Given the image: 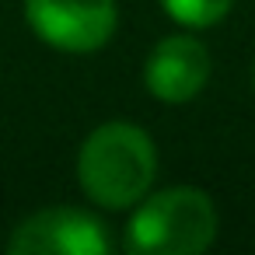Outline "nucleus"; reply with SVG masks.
Masks as SVG:
<instances>
[{
  "label": "nucleus",
  "instance_id": "obj_3",
  "mask_svg": "<svg viewBox=\"0 0 255 255\" xmlns=\"http://www.w3.org/2000/svg\"><path fill=\"white\" fill-rule=\"evenodd\" d=\"M25 21L60 53H95L119 25L116 0H25Z\"/></svg>",
  "mask_w": 255,
  "mask_h": 255
},
{
  "label": "nucleus",
  "instance_id": "obj_2",
  "mask_svg": "<svg viewBox=\"0 0 255 255\" xmlns=\"http://www.w3.org/2000/svg\"><path fill=\"white\" fill-rule=\"evenodd\" d=\"M217 238V210L203 189L175 185L143 196L126 224L129 255H196Z\"/></svg>",
  "mask_w": 255,
  "mask_h": 255
},
{
  "label": "nucleus",
  "instance_id": "obj_1",
  "mask_svg": "<svg viewBox=\"0 0 255 255\" xmlns=\"http://www.w3.org/2000/svg\"><path fill=\"white\" fill-rule=\"evenodd\" d=\"M157 175L154 140L133 123H105L77 150V182L105 210L136 206Z\"/></svg>",
  "mask_w": 255,
  "mask_h": 255
},
{
  "label": "nucleus",
  "instance_id": "obj_4",
  "mask_svg": "<svg viewBox=\"0 0 255 255\" xmlns=\"http://www.w3.org/2000/svg\"><path fill=\"white\" fill-rule=\"evenodd\" d=\"M112 238L98 217L77 206H46L25 217L11 238V255H105Z\"/></svg>",
  "mask_w": 255,
  "mask_h": 255
},
{
  "label": "nucleus",
  "instance_id": "obj_6",
  "mask_svg": "<svg viewBox=\"0 0 255 255\" xmlns=\"http://www.w3.org/2000/svg\"><path fill=\"white\" fill-rule=\"evenodd\" d=\"M231 4L234 0H161L164 14L182 28H210L231 11Z\"/></svg>",
  "mask_w": 255,
  "mask_h": 255
},
{
  "label": "nucleus",
  "instance_id": "obj_5",
  "mask_svg": "<svg viewBox=\"0 0 255 255\" xmlns=\"http://www.w3.org/2000/svg\"><path fill=\"white\" fill-rule=\"evenodd\" d=\"M210 81V53L192 35H168L161 39L147 63H143V84L157 102L182 105L196 98Z\"/></svg>",
  "mask_w": 255,
  "mask_h": 255
},
{
  "label": "nucleus",
  "instance_id": "obj_7",
  "mask_svg": "<svg viewBox=\"0 0 255 255\" xmlns=\"http://www.w3.org/2000/svg\"><path fill=\"white\" fill-rule=\"evenodd\" d=\"M252 77H255V74H252Z\"/></svg>",
  "mask_w": 255,
  "mask_h": 255
}]
</instances>
